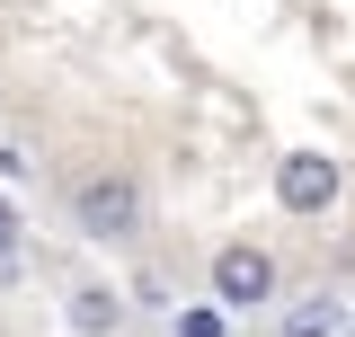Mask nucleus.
Masks as SVG:
<instances>
[{
	"label": "nucleus",
	"mask_w": 355,
	"mask_h": 337,
	"mask_svg": "<svg viewBox=\"0 0 355 337\" xmlns=\"http://www.w3.org/2000/svg\"><path fill=\"white\" fill-rule=\"evenodd\" d=\"M71 213H80L89 240H133V231H142V187H133L125 168H98V178H80Z\"/></svg>",
	"instance_id": "1"
},
{
	"label": "nucleus",
	"mask_w": 355,
	"mask_h": 337,
	"mask_svg": "<svg viewBox=\"0 0 355 337\" xmlns=\"http://www.w3.org/2000/svg\"><path fill=\"white\" fill-rule=\"evenodd\" d=\"M266 293H275V257H266V249H249V240L214 249V302H222V311H258Z\"/></svg>",
	"instance_id": "2"
},
{
	"label": "nucleus",
	"mask_w": 355,
	"mask_h": 337,
	"mask_svg": "<svg viewBox=\"0 0 355 337\" xmlns=\"http://www.w3.org/2000/svg\"><path fill=\"white\" fill-rule=\"evenodd\" d=\"M338 187H347V178H338L329 151H293V160L275 168V205H284V213H329Z\"/></svg>",
	"instance_id": "3"
},
{
	"label": "nucleus",
	"mask_w": 355,
	"mask_h": 337,
	"mask_svg": "<svg viewBox=\"0 0 355 337\" xmlns=\"http://www.w3.org/2000/svg\"><path fill=\"white\" fill-rule=\"evenodd\" d=\"M329 329H338V302H329V293H311L302 311L284 320V337H329Z\"/></svg>",
	"instance_id": "4"
},
{
	"label": "nucleus",
	"mask_w": 355,
	"mask_h": 337,
	"mask_svg": "<svg viewBox=\"0 0 355 337\" xmlns=\"http://www.w3.org/2000/svg\"><path fill=\"white\" fill-rule=\"evenodd\" d=\"M71 329H80V337L116 329V293H80V302H71Z\"/></svg>",
	"instance_id": "5"
},
{
	"label": "nucleus",
	"mask_w": 355,
	"mask_h": 337,
	"mask_svg": "<svg viewBox=\"0 0 355 337\" xmlns=\"http://www.w3.org/2000/svg\"><path fill=\"white\" fill-rule=\"evenodd\" d=\"M178 329H187V337H222V329H231V320H222V302H214V311H187Z\"/></svg>",
	"instance_id": "6"
},
{
	"label": "nucleus",
	"mask_w": 355,
	"mask_h": 337,
	"mask_svg": "<svg viewBox=\"0 0 355 337\" xmlns=\"http://www.w3.org/2000/svg\"><path fill=\"white\" fill-rule=\"evenodd\" d=\"M18 240H27V231H18V213L0 205V266H9V257H18Z\"/></svg>",
	"instance_id": "7"
}]
</instances>
